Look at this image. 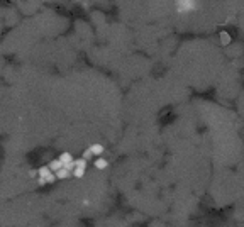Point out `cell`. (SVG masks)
Instances as JSON below:
<instances>
[{
	"instance_id": "2",
	"label": "cell",
	"mask_w": 244,
	"mask_h": 227,
	"mask_svg": "<svg viewBox=\"0 0 244 227\" xmlns=\"http://www.w3.org/2000/svg\"><path fill=\"white\" fill-rule=\"evenodd\" d=\"M60 161H61V164H63V166H66V164H70V163H73V158H71V154H68V153H65V154H61Z\"/></svg>"
},
{
	"instance_id": "5",
	"label": "cell",
	"mask_w": 244,
	"mask_h": 227,
	"mask_svg": "<svg viewBox=\"0 0 244 227\" xmlns=\"http://www.w3.org/2000/svg\"><path fill=\"white\" fill-rule=\"evenodd\" d=\"M68 173H70V171H68L66 168H60V170L56 171V176H58V178H66V176H68Z\"/></svg>"
},
{
	"instance_id": "1",
	"label": "cell",
	"mask_w": 244,
	"mask_h": 227,
	"mask_svg": "<svg viewBox=\"0 0 244 227\" xmlns=\"http://www.w3.org/2000/svg\"><path fill=\"white\" fill-rule=\"evenodd\" d=\"M39 175H41V181H53L54 180V175L51 173L49 168H41Z\"/></svg>"
},
{
	"instance_id": "3",
	"label": "cell",
	"mask_w": 244,
	"mask_h": 227,
	"mask_svg": "<svg viewBox=\"0 0 244 227\" xmlns=\"http://www.w3.org/2000/svg\"><path fill=\"white\" fill-rule=\"evenodd\" d=\"M49 170H51V171H58V170H60V168H63V164H61V161L60 159H54V161H51L49 163Z\"/></svg>"
},
{
	"instance_id": "4",
	"label": "cell",
	"mask_w": 244,
	"mask_h": 227,
	"mask_svg": "<svg viewBox=\"0 0 244 227\" xmlns=\"http://www.w3.org/2000/svg\"><path fill=\"white\" fill-rule=\"evenodd\" d=\"M90 153H92V154H102V153H103V148H102L100 144H93V146L90 148Z\"/></svg>"
},
{
	"instance_id": "6",
	"label": "cell",
	"mask_w": 244,
	"mask_h": 227,
	"mask_svg": "<svg viewBox=\"0 0 244 227\" xmlns=\"http://www.w3.org/2000/svg\"><path fill=\"white\" fill-rule=\"evenodd\" d=\"M95 166L98 168V170H103V168H107V161L102 159V158H98V159L95 161Z\"/></svg>"
},
{
	"instance_id": "7",
	"label": "cell",
	"mask_w": 244,
	"mask_h": 227,
	"mask_svg": "<svg viewBox=\"0 0 244 227\" xmlns=\"http://www.w3.org/2000/svg\"><path fill=\"white\" fill-rule=\"evenodd\" d=\"M222 41H224V42H229V36H227V34H222Z\"/></svg>"
}]
</instances>
